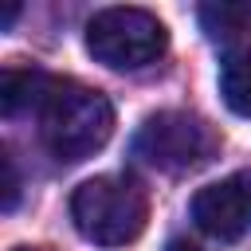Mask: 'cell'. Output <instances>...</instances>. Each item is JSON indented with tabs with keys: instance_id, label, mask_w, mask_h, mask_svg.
<instances>
[{
	"instance_id": "10",
	"label": "cell",
	"mask_w": 251,
	"mask_h": 251,
	"mask_svg": "<svg viewBox=\"0 0 251 251\" xmlns=\"http://www.w3.org/2000/svg\"><path fill=\"white\" fill-rule=\"evenodd\" d=\"M165 251H200V247H196L192 239H169V247H165Z\"/></svg>"
},
{
	"instance_id": "2",
	"label": "cell",
	"mask_w": 251,
	"mask_h": 251,
	"mask_svg": "<svg viewBox=\"0 0 251 251\" xmlns=\"http://www.w3.org/2000/svg\"><path fill=\"white\" fill-rule=\"evenodd\" d=\"M71 220L98 247L133 243L149 220V196L133 176H94L71 192Z\"/></svg>"
},
{
	"instance_id": "4",
	"label": "cell",
	"mask_w": 251,
	"mask_h": 251,
	"mask_svg": "<svg viewBox=\"0 0 251 251\" xmlns=\"http://www.w3.org/2000/svg\"><path fill=\"white\" fill-rule=\"evenodd\" d=\"M169 47L165 24L145 8H102L86 20V51L110 71H141Z\"/></svg>"
},
{
	"instance_id": "3",
	"label": "cell",
	"mask_w": 251,
	"mask_h": 251,
	"mask_svg": "<svg viewBox=\"0 0 251 251\" xmlns=\"http://www.w3.org/2000/svg\"><path fill=\"white\" fill-rule=\"evenodd\" d=\"M129 149L157 173H196L220 153V133L188 110H157L141 122Z\"/></svg>"
},
{
	"instance_id": "8",
	"label": "cell",
	"mask_w": 251,
	"mask_h": 251,
	"mask_svg": "<svg viewBox=\"0 0 251 251\" xmlns=\"http://www.w3.org/2000/svg\"><path fill=\"white\" fill-rule=\"evenodd\" d=\"M200 27L208 39L220 43H235L243 35H251V0H216V4H200Z\"/></svg>"
},
{
	"instance_id": "6",
	"label": "cell",
	"mask_w": 251,
	"mask_h": 251,
	"mask_svg": "<svg viewBox=\"0 0 251 251\" xmlns=\"http://www.w3.org/2000/svg\"><path fill=\"white\" fill-rule=\"evenodd\" d=\"M47 86H51V75H43L39 67H8L0 75V114L16 118L24 110H39Z\"/></svg>"
},
{
	"instance_id": "1",
	"label": "cell",
	"mask_w": 251,
	"mask_h": 251,
	"mask_svg": "<svg viewBox=\"0 0 251 251\" xmlns=\"http://www.w3.org/2000/svg\"><path fill=\"white\" fill-rule=\"evenodd\" d=\"M35 114H39V137L47 153L63 165H78L94 157L114 133L110 98L75 78H51Z\"/></svg>"
},
{
	"instance_id": "9",
	"label": "cell",
	"mask_w": 251,
	"mask_h": 251,
	"mask_svg": "<svg viewBox=\"0 0 251 251\" xmlns=\"http://www.w3.org/2000/svg\"><path fill=\"white\" fill-rule=\"evenodd\" d=\"M4 212H12L16 208V196H20V176H16V161H12V153H4Z\"/></svg>"
},
{
	"instance_id": "7",
	"label": "cell",
	"mask_w": 251,
	"mask_h": 251,
	"mask_svg": "<svg viewBox=\"0 0 251 251\" xmlns=\"http://www.w3.org/2000/svg\"><path fill=\"white\" fill-rule=\"evenodd\" d=\"M220 98L231 114L251 118V47H227L220 59Z\"/></svg>"
},
{
	"instance_id": "11",
	"label": "cell",
	"mask_w": 251,
	"mask_h": 251,
	"mask_svg": "<svg viewBox=\"0 0 251 251\" xmlns=\"http://www.w3.org/2000/svg\"><path fill=\"white\" fill-rule=\"evenodd\" d=\"M16 251H51V247H16Z\"/></svg>"
},
{
	"instance_id": "5",
	"label": "cell",
	"mask_w": 251,
	"mask_h": 251,
	"mask_svg": "<svg viewBox=\"0 0 251 251\" xmlns=\"http://www.w3.org/2000/svg\"><path fill=\"white\" fill-rule=\"evenodd\" d=\"M192 220L204 235L231 243L251 227V169L231 173L227 180L204 184L192 196Z\"/></svg>"
}]
</instances>
